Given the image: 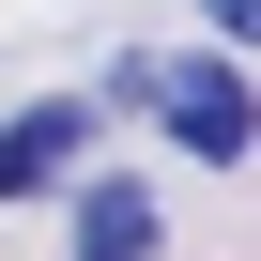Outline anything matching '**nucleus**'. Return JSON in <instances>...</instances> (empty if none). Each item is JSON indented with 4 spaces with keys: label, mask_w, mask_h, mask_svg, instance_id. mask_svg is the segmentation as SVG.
Returning <instances> with one entry per match:
<instances>
[{
    "label": "nucleus",
    "mask_w": 261,
    "mask_h": 261,
    "mask_svg": "<svg viewBox=\"0 0 261 261\" xmlns=\"http://www.w3.org/2000/svg\"><path fill=\"white\" fill-rule=\"evenodd\" d=\"M139 108L169 123V139H185L200 169H230V154L261 139V108H246V77H230V46H185V62H154V77H139Z\"/></svg>",
    "instance_id": "nucleus-1"
},
{
    "label": "nucleus",
    "mask_w": 261,
    "mask_h": 261,
    "mask_svg": "<svg viewBox=\"0 0 261 261\" xmlns=\"http://www.w3.org/2000/svg\"><path fill=\"white\" fill-rule=\"evenodd\" d=\"M77 261H169V215H154V185H123V169H108V185L77 200Z\"/></svg>",
    "instance_id": "nucleus-2"
},
{
    "label": "nucleus",
    "mask_w": 261,
    "mask_h": 261,
    "mask_svg": "<svg viewBox=\"0 0 261 261\" xmlns=\"http://www.w3.org/2000/svg\"><path fill=\"white\" fill-rule=\"evenodd\" d=\"M77 139H92V108H77V92H46V108H16V123H0V200H31V185H46V169H62Z\"/></svg>",
    "instance_id": "nucleus-3"
}]
</instances>
